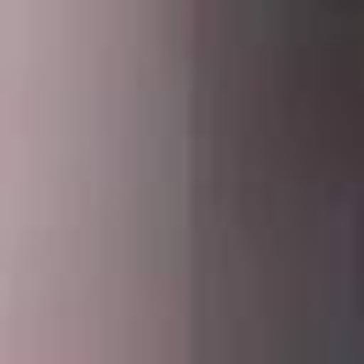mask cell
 I'll list each match as a JSON object with an SVG mask.
<instances>
[]
</instances>
